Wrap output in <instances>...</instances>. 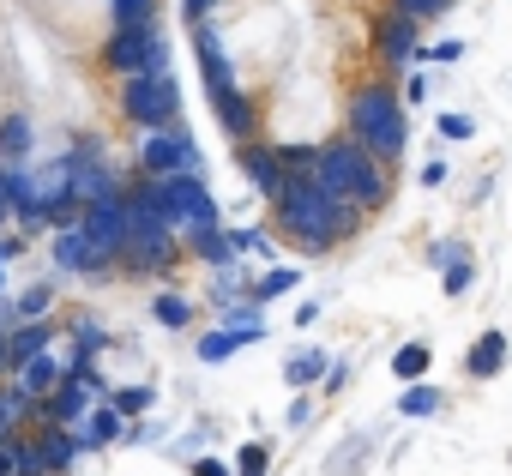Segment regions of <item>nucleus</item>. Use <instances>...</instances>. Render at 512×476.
<instances>
[{
	"mask_svg": "<svg viewBox=\"0 0 512 476\" xmlns=\"http://www.w3.org/2000/svg\"><path fill=\"white\" fill-rule=\"evenodd\" d=\"M272 229L302 254H332L350 235H362V217L350 205H338L332 193H320L314 175H290V187L272 199Z\"/></svg>",
	"mask_w": 512,
	"mask_h": 476,
	"instance_id": "obj_1",
	"label": "nucleus"
},
{
	"mask_svg": "<svg viewBox=\"0 0 512 476\" xmlns=\"http://www.w3.org/2000/svg\"><path fill=\"white\" fill-rule=\"evenodd\" d=\"M314 187L320 193H332L338 205H350L362 223L368 217H380L386 205H392V169L374 157V151H362L350 133H338V139H326V145H314Z\"/></svg>",
	"mask_w": 512,
	"mask_h": 476,
	"instance_id": "obj_2",
	"label": "nucleus"
},
{
	"mask_svg": "<svg viewBox=\"0 0 512 476\" xmlns=\"http://www.w3.org/2000/svg\"><path fill=\"white\" fill-rule=\"evenodd\" d=\"M344 133L362 151H374L386 169H398V157L410 151V115L398 103V85L392 79H362L344 103Z\"/></svg>",
	"mask_w": 512,
	"mask_h": 476,
	"instance_id": "obj_3",
	"label": "nucleus"
},
{
	"mask_svg": "<svg viewBox=\"0 0 512 476\" xmlns=\"http://www.w3.org/2000/svg\"><path fill=\"white\" fill-rule=\"evenodd\" d=\"M127 223H133V235H127V248H121L115 272H121V278H157V284H169V278L181 272V260H187L181 235H175L133 187H127Z\"/></svg>",
	"mask_w": 512,
	"mask_h": 476,
	"instance_id": "obj_4",
	"label": "nucleus"
},
{
	"mask_svg": "<svg viewBox=\"0 0 512 476\" xmlns=\"http://www.w3.org/2000/svg\"><path fill=\"white\" fill-rule=\"evenodd\" d=\"M103 67L115 79H139V73H169V37L157 19L145 25H109L103 37Z\"/></svg>",
	"mask_w": 512,
	"mask_h": 476,
	"instance_id": "obj_5",
	"label": "nucleus"
},
{
	"mask_svg": "<svg viewBox=\"0 0 512 476\" xmlns=\"http://www.w3.org/2000/svg\"><path fill=\"white\" fill-rule=\"evenodd\" d=\"M115 109H121L139 133H151V127H175V121H181V85H175V73H139V79H121Z\"/></svg>",
	"mask_w": 512,
	"mask_h": 476,
	"instance_id": "obj_6",
	"label": "nucleus"
},
{
	"mask_svg": "<svg viewBox=\"0 0 512 476\" xmlns=\"http://www.w3.org/2000/svg\"><path fill=\"white\" fill-rule=\"evenodd\" d=\"M79 229H85V248H91V260H97V278H109L115 260H121V248H127V235H133V223H127V187H121L115 199L85 205V211H79Z\"/></svg>",
	"mask_w": 512,
	"mask_h": 476,
	"instance_id": "obj_7",
	"label": "nucleus"
},
{
	"mask_svg": "<svg viewBox=\"0 0 512 476\" xmlns=\"http://www.w3.org/2000/svg\"><path fill=\"white\" fill-rule=\"evenodd\" d=\"M139 175H205L199 139L175 121V127H151L139 133Z\"/></svg>",
	"mask_w": 512,
	"mask_h": 476,
	"instance_id": "obj_8",
	"label": "nucleus"
},
{
	"mask_svg": "<svg viewBox=\"0 0 512 476\" xmlns=\"http://www.w3.org/2000/svg\"><path fill=\"white\" fill-rule=\"evenodd\" d=\"M235 169H241L247 193H260L266 205L290 187V169H284V157H278L272 139H247V145H235Z\"/></svg>",
	"mask_w": 512,
	"mask_h": 476,
	"instance_id": "obj_9",
	"label": "nucleus"
},
{
	"mask_svg": "<svg viewBox=\"0 0 512 476\" xmlns=\"http://www.w3.org/2000/svg\"><path fill=\"white\" fill-rule=\"evenodd\" d=\"M193 61H199V79H205V97H211V103H217V97H229V91H241L235 55H229V43H223L211 25H199V31H193Z\"/></svg>",
	"mask_w": 512,
	"mask_h": 476,
	"instance_id": "obj_10",
	"label": "nucleus"
},
{
	"mask_svg": "<svg viewBox=\"0 0 512 476\" xmlns=\"http://www.w3.org/2000/svg\"><path fill=\"white\" fill-rule=\"evenodd\" d=\"M416 49H422V43H416V25H410V19H398V13L386 7V13L374 19V55H380V67L392 73V85H398V73L416 61Z\"/></svg>",
	"mask_w": 512,
	"mask_h": 476,
	"instance_id": "obj_11",
	"label": "nucleus"
},
{
	"mask_svg": "<svg viewBox=\"0 0 512 476\" xmlns=\"http://www.w3.org/2000/svg\"><path fill=\"white\" fill-rule=\"evenodd\" d=\"M61 380H67V356H61V344H55V350H43V356H31V362H19L7 386H13V392H25V398L37 404V398H49V392H55Z\"/></svg>",
	"mask_w": 512,
	"mask_h": 476,
	"instance_id": "obj_12",
	"label": "nucleus"
},
{
	"mask_svg": "<svg viewBox=\"0 0 512 476\" xmlns=\"http://www.w3.org/2000/svg\"><path fill=\"white\" fill-rule=\"evenodd\" d=\"M97 398L85 392V386H73V380H61L49 398H37V410H31V428H73L85 410H91Z\"/></svg>",
	"mask_w": 512,
	"mask_h": 476,
	"instance_id": "obj_13",
	"label": "nucleus"
},
{
	"mask_svg": "<svg viewBox=\"0 0 512 476\" xmlns=\"http://www.w3.org/2000/svg\"><path fill=\"white\" fill-rule=\"evenodd\" d=\"M211 115H217L223 139H235V145L260 139V103H253L247 91H229V97H217V103H211Z\"/></svg>",
	"mask_w": 512,
	"mask_h": 476,
	"instance_id": "obj_14",
	"label": "nucleus"
},
{
	"mask_svg": "<svg viewBox=\"0 0 512 476\" xmlns=\"http://www.w3.org/2000/svg\"><path fill=\"white\" fill-rule=\"evenodd\" d=\"M49 260H55V272L97 278V260H91V248H85V229H79V223H61V229L49 235Z\"/></svg>",
	"mask_w": 512,
	"mask_h": 476,
	"instance_id": "obj_15",
	"label": "nucleus"
},
{
	"mask_svg": "<svg viewBox=\"0 0 512 476\" xmlns=\"http://www.w3.org/2000/svg\"><path fill=\"white\" fill-rule=\"evenodd\" d=\"M73 434H79V452H103V446H121L127 422H121L115 404H91V410L73 422Z\"/></svg>",
	"mask_w": 512,
	"mask_h": 476,
	"instance_id": "obj_16",
	"label": "nucleus"
},
{
	"mask_svg": "<svg viewBox=\"0 0 512 476\" xmlns=\"http://www.w3.org/2000/svg\"><path fill=\"white\" fill-rule=\"evenodd\" d=\"M31 157H37V127H31V115H25V109L0 115V169H25Z\"/></svg>",
	"mask_w": 512,
	"mask_h": 476,
	"instance_id": "obj_17",
	"label": "nucleus"
},
{
	"mask_svg": "<svg viewBox=\"0 0 512 476\" xmlns=\"http://www.w3.org/2000/svg\"><path fill=\"white\" fill-rule=\"evenodd\" d=\"M181 248H187V260H199V266H211V272L235 266V248H229V229H223V223H211V229H181Z\"/></svg>",
	"mask_w": 512,
	"mask_h": 476,
	"instance_id": "obj_18",
	"label": "nucleus"
},
{
	"mask_svg": "<svg viewBox=\"0 0 512 476\" xmlns=\"http://www.w3.org/2000/svg\"><path fill=\"white\" fill-rule=\"evenodd\" d=\"M61 338H67V356H73V362H97V356L109 350V326H103L97 314H73V320L61 326Z\"/></svg>",
	"mask_w": 512,
	"mask_h": 476,
	"instance_id": "obj_19",
	"label": "nucleus"
},
{
	"mask_svg": "<svg viewBox=\"0 0 512 476\" xmlns=\"http://www.w3.org/2000/svg\"><path fill=\"white\" fill-rule=\"evenodd\" d=\"M506 350H512V344H506V332H494V326H488V332H476V344L464 350V380H494V374L506 368Z\"/></svg>",
	"mask_w": 512,
	"mask_h": 476,
	"instance_id": "obj_20",
	"label": "nucleus"
},
{
	"mask_svg": "<svg viewBox=\"0 0 512 476\" xmlns=\"http://www.w3.org/2000/svg\"><path fill=\"white\" fill-rule=\"evenodd\" d=\"M31 440H37V452H43L49 476H73V464L85 458V452H79V434H73V428H31Z\"/></svg>",
	"mask_w": 512,
	"mask_h": 476,
	"instance_id": "obj_21",
	"label": "nucleus"
},
{
	"mask_svg": "<svg viewBox=\"0 0 512 476\" xmlns=\"http://www.w3.org/2000/svg\"><path fill=\"white\" fill-rule=\"evenodd\" d=\"M55 344H61V326H55V320H19V326L7 332L13 368H19V362H31V356H43V350H55Z\"/></svg>",
	"mask_w": 512,
	"mask_h": 476,
	"instance_id": "obj_22",
	"label": "nucleus"
},
{
	"mask_svg": "<svg viewBox=\"0 0 512 476\" xmlns=\"http://www.w3.org/2000/svg\"><path fill=\"white\" fill-rule=\"evenodd\" d=\"M217 332H229V344L241 350V344H260L272 326H266V308H253V302H235V308H223Z\"/></svg>",
	"mask_w": 512,
	"mask_h": 476,
	"instance_id": "obj_23",
	"label": "nucleus"
},
{
	"mask_svg": "<svg viewBox=\"0 0 512 476\" xmlns=\"http://www.w3.org/2000/svg\"><path fill=\"white\" fill-rule=\"evenodd\" d=\"M296 284H302V266H266L260 278L247 284V302H253V308H272V302L296 296Z\"/></svg>",
	"mask_w": 512,
	"mask_h": 476,
	"instance_id": "obj_24",
	"label": "nucleus"
},
{
	"mask_svg": "<svg viewBox=\"0 0 512 476\" xmlns=\"http://www.w3.org/2000/svg\"><path fill=\"white\" fill-rule=\"evenodd\" d=\"M326 368H332L326 350H290V356H284V386H290V392H308V386L326 380Z\"/></svg>",
	"mask_w": 512,
	"mask_h": 476,
	"instance_id": "obj_25",
	"label": "nucleus"
},
{
	"mask_svg": "<svg viewBox=\"0 0 512 476\" xmlns=\"http://www.w3.org/2000/svg\"><path fill=\"white\" fill-rule=\"evenodd\" d=\"M398 416H404V422L446 416V392H440L434 380H416V386H404V392H398Z\"/></svg>",
	"mask_w": 512,
	"mask_h": 476,
	"instance_id": "obj_26",
	"label": "nucleus"
},
{
	"mask_svg": "<svg viewBox=\"0 0 512 476\" xmlns=\"http://www.w3.org/2000/svg\"><path fill=\"white\" fill-rule=\"evenodd\" d=\"M428 368H434V344L410 338V344H398V350H392V380L416 386V380H428Z\"/></svg>",
	"mask_w": 512,
	"mask_h": 476,
	"instance_id": "obj_27",
	"label": "nucleus"
},
{
	"mask_svg": "<svg viewBox=\"0 0 512 476\" xmlns=\"http://www.w3.org/2000/svg\"><path fill=\"white\" fill-rule=\"evenodd\" d=\"M31 398L25 392H13L7 380H0V440H19V434H31Z\"/></svg>",
	"mask_w": 512,
	"mask_h": 476,
	"instance_id": "obj_28",
	"label": "nucleus"
},
{
	"mask_svg": "<svg viewBox=\"0 0 512 476\" xmlns=\"http://www.w3.org/2000/svg\"><path fill=\"white\" fill-rule=\"evenodd\" d=\"M151 320L169 326V332H187V326L199 320V308H193L181 290H157V296H151Z\"/></svg>",
	"mask_w": 512,
	"mask_h": 476,
	"instance_id": "obj_29",
	"label": "nucleus"
},
{
	"mask_svg": "<svg viewBox=\"0 0 512 476\" xmlns=\"http://www.w3.org/2000/svg\"><path fill=\"white\" fill-rule=\"evenodd\" d=\"M109 404L121 410V422H139V416H151V410H157V386H145V380L109 386Z\"/></svg>",
	"mask_w": 512,
	"mask_h": 476,
	"instance_id": "obj_30",
	"label": "nucleus"
},
{
	"mask_svg": "<svg viewBox=\"0 0 512 476\" xmlns=\"http://www.w3.org/2000/svg\"><path fill=\"white\" fill-rule=\"evenodd\" d=\"M229 248H235V260H272V229H260V223H241V229H229ZM278 266V260H272Z\"/></svg>",
	"mask_w": 512,
	"mask_h": 476,
	"instance_id": "obj_31",
	"label": "nucleus"
},
{
	"mask_svg": "<svg viewBox=\"0 0 512 476\" xmlns=\"http://www.w3.org/2000/svg\"><path fill=\"white\" fill-rule=\"evenodd\" d=\"M247 284L253 278H241L235 266H223V272H211V302L217 308H235V302H247Z\"/></svg>",
	"mask_w": 512,
	"mask_h": 476,
	"instance_id": "obj_32",
	"label": "nucleus"
},
{
	"mask_svg": "<svg viewBox=\"0 0 512 476\" xmlns=\"http://www.w3.org/2000/svg\"><path fill=\"white\" fill-rule=\"evenodd\" d=\"M49 308H55V284H31V290L13 296V314L19 320H49Z\"/></svg>",
	"mask_w": 512,
	"mask_h": 476,
	"instance_id": "obj_33",
	"label": "nucleus"
},
{
	"mask_svg": "<svg viewBox=\"0 0 512 476\" xmlns=\"http://www.w3.org/2000/svg\"><path fill=\"white\" fill-rule=\"evenodd\" d=\"M470 284H476V254H464V260H452V266H440V290L458 302V296H470Z\"/></svg>",
	"mask_w": 512,
	"mask_h": 476,
	"instance_id": "obj_34",
	"label": "nucleus"
},
{
	"mask_svg": "<svg viewBox=\"0 0 512 476\" xmlns=\"http://www.w3.org/2000/svg\"><path fill=\"white\" fill-rule=\"evenodd\" d=\"M229 470H235V476H266V470H272V446H266V440H247Z\"/></svg>",
	"mask_w": 512,
	"mask_h": 476,
	"instance_id": "obj_35",
	"label": "nucleus"
},
{
	"mask_svg": "<svg viewBox=\"0 0 512 476\" xmlns=\"http://www.w3.org/2000/svg\"><path fill=\"white\" fill-rule=\"evenodd\" d=\"M458 0H392V13L398 19H410V25H422V19H440V13H452Z\"/></svg>",
	"mask_w": 512,
	"mask_h": 476,
	"instance_id": "obj_36",
	"label": "nucleus"
},
{
	"mask_svg": "<svg viewBox=\"0 0 512 476\" xmlns=\"http://www.w3.org/2000/svg\"><path fill=\"white\" fill-rule=\"evenodd\" d=\"M157 19V0H109V25H145Z\"/></svg>",
	"mask_w": 512,
	"mask_h": 476,
	"instance_id": "obj_37",
	"label": "nucleus"
},
{
	"mask_svg": "<svg viewBox=\"0 0 512 476\" xmlns=\"http://www.w3.org/2000/svg\"><path fill=\"white\" fill-rule=\"evenodd\" d=\"M458 55H464L458 37H446V43H422V49H416V61H428V67H452Z\"/></svg>",
	"mask_w": 512,
	"mask_h": 476,
	"instance_id": "obj_38",
	"label": "nucleus"
},
{
	"mask_svg": "<svg viewBox=\"0 0 512 476\" xmlns=\"http://www.w3.org/2000/svg\"><path fill=\"white\" fill-rule=\"evenodd\" d=\"M13 452H19V476H49V464H43V452H37V440H31V434H19V440H13Z\"/></svg>",
	"mask_w": 512,
	"mask_h": 476,
	"instance_id": "obj_39",
	"label": "nucleus"
},
{
	"mask_svg": "<svg viewBox=\"0 0 512 476\" xmlns=\"http://www.w3.org/2000/svg\"><path fill=\"white\" fill-rule=\"evenodd\" d=\"M229 356H235L229 332H199V362H229Z\"/></svg>",
	"mask_w": 512,
	"mask_h": 476,
	"instance_id": "obj_40",
	"label": "nucleus"
},
{
	"mask_svg": "<svg viewBox=\"0 0 512 476\" xmlns=\"http://www.w3.org/2000/svg\"><path fill=\"white\" fill-rule=\"evenodd\" d=\"M464 254H470L464 235H440V242L428 248V260H434V266H452V260H464Z\"/></svg>",
	"mask_w": 512,
	"mask_h": 476,
	"instance_id": "obj_41",
	"label": "nucleus"
},
{
	"mask_svg": "<svg viewBox=\"0 0 512 476\" xmlns=\"http://www.w3.org/2000/svg\"><path fill=\"white\" fill-rule=\"evenodd\" d=\"M308 422H314V398H308V392H296V398H290V410H284V428H290V434H302Z\"/></svg>",
	"mask_w": 512,
	"mask_h": 476,
	"instance_id": "obj_42",
	"label": "nucleus"
},
{
	"mask_svg": "<svg viewBox=\"0 0 512 476\" xmlns=\"http://www.w3.org/2000/svg\"><path fill=\"white\" fill-rule=\"evenodd\" d=\"M223 7V0H181V19H187V31H199V25H211V13Z\"/></svg>",
	"mask_w": 512,
	"mask_h": 476,
	"instance_id": "obj_43",
	"label": "nucleus"
},
{
	"mask_svg": "<svg viewBox=\"0 0 512 476\" xmlns=\"http://www.w3.org/2000/svg\"><path fill=\"white\" fill-rule=\"evenodd\" d=\"M428 97V73H404V85H398V103L410 109V103H422Z\"/></svg>",
	"mask_w": 512,
	"mask_h": 476,
	"instance_id": "obj_44",
	"label": "nucleus"
},
{
	"mask_svg": "<svg viewBox=\"0 0 512 476\" xmlns=\"http://www.w3.org/2000/svg\"><path fill=\"white\" fill-rule=\"evenodd\" d=\"M434 127H440V139H470V133H476V121H470V115H440Z\"/></svg>",
	"mask_w": 512,
	"mask_h": 476,
	"instance_id": "obj_45",
	"label": "nucleus"
},
{
	"mask_svg": "<svg viewBox=\"0 0 512 476\" xmlns=\"http://www.w3.org/2000/svg\"><path fill=\"white\" fill-rule=\"evenodd\" d=\"M344 386H350V362H338V356H332V368H326V380H320V392H326V398H338Z\"/></svg>",
	"mask_w": 512,
	"mask_h": 476,
	"instance_id": "obj_46",
	"label": "nucleus"
},
{
	"mask_svg": "<svg viewBox=\"0 0 512 476\" xmlns=\"http://www.w3.org/2000/svg\"><path fill=\"white\" fill-rule=\"evenodd\" d=\"M446 181H452V169H446V157H428V163H422V187H434V193H440Z\"/></svg>",
	"mask_w": 512,
	"mask_h": 476,
	"instance_id": "obj_47",
	"label": "nucleus"
},
{
	"mask_svg": "<svg viewBox=\"0 0 512 476\" xmlns=\"http://www.w3.org/2000/svg\"><path fill=\"white\" fill-rule=\"evenodd\" d=\"M127 446H145V440H157V422L151 416H139V422H127V434H121Z\"/></svg>",
	"mask_w": 512,
	"mask_h": 476,
	"instance_id": "obj_48",
	"label": "nucleus"
},
{
	"mask_svg": "<svg viewBox=\"0 0 512 476\" xmlns=\"http://www.w3.org/2000/svg\"><path fill=\"white\" fill-rule=\"evenodd\" d=\"M187 476H235V470H229V464H223V458H211V452H199V458H193V470H187Z\"/></svg>",
	"mask_w": 512,
	"mask_h": 476,
	"instance_id": "obj_49",
	"label": "nucleus"
},
{
	"mask_svg": "<svg viewBox=\"0 0 512 476\" xmlns=\"http://www.w3.org/2000/svg\"><path fill=\"white\" fill-rule=\"evenodd\" d=\"M19 254H25V235H13V229H7V235H0V266H13Z\"/></svg>",
	"mask_w": 512,
	"mask_h": 476,
	"instance_id": "obj_50",
	"label": "nucleus"
},
{
	"mask_svg": "<svg viewBox=\"0 0 512 476\" xmlns=\"http://www.w3.org/2000/svg\"><path fill=\"white\" fill-rule=\"evenodd\" d=\"M0 476H19V452H13V440H0Z\"/></svg>",
	"mask_w": 512,
	"mask_h": 476,
	"instance_id": "obj_51",
	"label": "nucleus"
},
{
	"mask_svg": "<svg viewBox=\"0 0 512 476\" xmlns=\"http://www.w3.org/2000/svg\"><path fill=\"white\" fill-rule=\"evenodd\" d=\"M7 223H13V211H7V193H0V235H7Z\"/></svg>",
	"mask_w": 512,
	"mask_h": 476,
	"instance_id": "obj_52",
	"label": "nucleus"
},
{
	"mask_svg": "<svg viewBox=\"0 0 512 476\" xmlns=\"http://www.w3.org/2000/svg\"><path fill=\"white\" fill-rule=\"evenodd\" d=\"M0 296H7V266H0Z\"/></svg>",
	"mask_w": 512,
	"mask_h": 476,
	"instance_id": "obj_53",
	"label": "nucleus"
},
{
	"mask_svg": "<svg viewBox=\"0 0 512 476\" xmlns=\"http://www.w3.org/2000/svg\"><path fill=\"white\" fill-rule=\"evenodd\" d=\"M506 464H512V452H506Z\"/></svg>",
	"mask_w": 512,
	"mask_h": 476,
	"instance_id": "obj_54",
	"label": "nucleus"
}]
</instances>
